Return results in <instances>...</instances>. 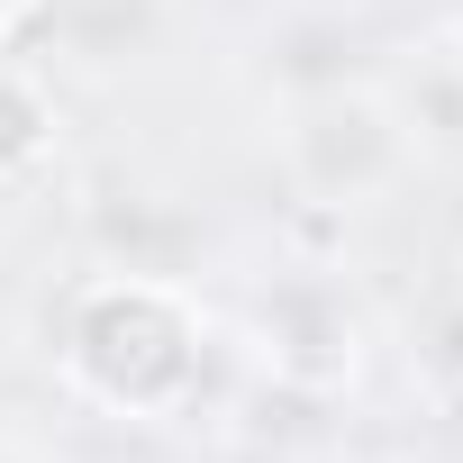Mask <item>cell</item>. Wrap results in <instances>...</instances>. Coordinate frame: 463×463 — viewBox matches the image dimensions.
Wrapping results in <instances>:
<instances>
[{
  "instance_id": "277c9868",
  "label": "cell",
  "mask_w": 463,
  "mask_h": 463,
  "mask_svg": "<svg viewBox=\"0 0 463 463\" xmlns=\"http://www.w3.org/2000/svg\"><path fill=\"white\" fill-rule=\"evenodd\" d=\"M55 146H64V109H55V91H46L28 64L0 55V191L37 182V173L55 164Z\"/></svg>"
},
{
  "instance_id": "7a4b0ae2",
  "label": "cell",
  "mask_w": 463,
  "mask_h": 463,
  "mask_svg": "<svg viewBox=\"0 0 463 463\" xmlns=\"http://www.w3.org/2000/svg\"><path fill=\"white\" fill-rule=\"evenodd\" d=\"M255 354L291 391H345L364 364V309L345 300L336 273H291L255 300Z\"/></svg>"
},
{
  "instance_id": "5b68a950",
  "label": "cell",
  "mask_w": 463,
  "mask_h": 463,
  "mask_svg": "<svg viewBox=\"0 0 463 463\" xmlns=\"http://www.w3.org/2000/svg\"><path fill=\"white\" fill-rule=\"evenodd\" d=\"M19 19H28V0H0V55H10V37H19Z\"/></svg>"
},
{
  "instance_id": "3957f363",
  "label": "cell",
  "mask_w": 463,
  "mask_h": 463,
  "mask_svg": "<svg viewBox=\"0 0 463 463\" xmlns=\"http://www.w3.org/2000/svg\"><path fill=\"white\" fill-rule=\"evenodd\" d=\"M282 146H291V173H300L318 200H354V191H373V182H391V173L409 164V128H400V109H382L373 91H327V100H309Z\"/></svg>"
},
{
  "instance_id": "6da1fadb",
  "label": "cell",
  "mask_w": 463,
  "mask_h": 463,
  "mask_svg": "<svg viewBox=\"0 0 463 463\" xmlns=\"http://www.w3.org/2000/svg\"><path fill=\"white\" fill-rule=\"evenodd\" d=\"M55 373L82 409L164 427L209 382V309L173 273H91L55 318Z\"/></svg>"
}]
</instances>
